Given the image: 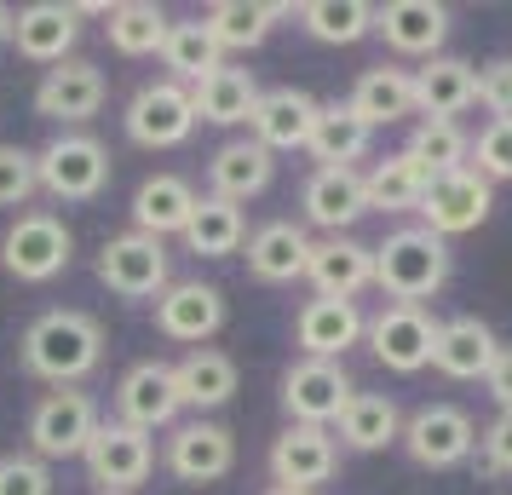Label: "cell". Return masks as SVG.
I'll list each match as a JSON object with an SVG mask.
<instances>
[{"instance_id":"1","label":"cell","mask_w":512,"mask_h":495,"mask_svg":"<svg viewBox=\"0 0 512 495\" xmlns=\"http://www.w3.org/2000/svg\"><path fill=\"white\" fill-rule=\"evenodd\" d=\"M98 363H104V329L87 311L58 306L24 329V369L47 386H81Z\"/></svg>"},{"instance_id":"2","label":"cell","mask_w":512,"mask_h":495,"mask_svg":"<svg viewBox=\"0 0 512 495\" xmlns=\"http://www.w3.org/2000/svg\"><path fill=\"white\" fill-rule=\"evenodd\" d=\"M449 242L432 236L426 225H397L386 231V242L374 248V288L392 300V306H426L432 294H443L449 283Z\"/></svg>"},{"instance_id":"3","label":"cell","mask_w":512,"mask_h":495,"mask_svg":"<svg viewBox=\"0 0 512 495\" xmlns=\"http://www.w3.org/2000/svg\"><path fill=\"white\" fill-rule=\"evenodd\" d=\"M35 179L58 202H93L110 185V150L93 133H52L35 150Z\"/></svg>"},{"instance_id":"4","label":"cell","mask_w":512,"mask_h":495,"mask_svg":"<svg viewBox=\"0 0 512 495\" xmlns=\"http://www.w3.org/2000/svg\"><path fill=\"white\" fill-rule=\"evenodd\" d=\"M75 260V236L58 213H18L12 231L0 236V265L18 283H52Z\"/></svg>"},{"instance_id":"5","label":"cell","mask_w":512,"mask_h":495,"mask_svg":"<svg viewBox=\"0 0 512 495\" xmlns=\"http://www.w3.org/2000/svg\"><path fill=\"white\" fill-rule=\"evenodd\" d=\"M98 283L116 300H162V288L173 283V254L156 236L121 231L98 248Z\"/></svg>"},{"instance_id":"6","label":"cell","mask_w":512,"mask_h":495,"mask_svg":"<svg viewBox=\"0 0 512 495\" xmlns=\"http://www.w3.org/2000/svg\"><path fill=\"white\" fill-rule=\"evenodd\" d=\"M432 340H438V317L426 306H392V300H386V306L363 323V346H369L374 363L392 369V375H420V369L432 363Z\"/></svg>"},{"instance_id":"7","label":"cell","mask_w":512,"mask_h":495,"mask_svg":"<svg viewBox=\"0 0 512 495\" xmlns=\"http://www.w3.org/2000/svg\"><path fill=\"white\" fill-rule=\"evenodd\" d=\"M81 461H87V478L98 484V495H133L156 472V444H150V432H133L121 421H98Z\"/></svg>"},{"instance_id":"8","label":"cell","mask_w":512,"mask_h":495,"mask_svg":"<svg viewBox=\"0 0 512 495\" xmlns=\"http://www.w3.org/2000/svg\"><path fill=\"white\" fill-rule=\"evenodd\" d=\"M98 432V403L75 386H52L47 398L29 409V455L41 461H70L93 444Z\"/></svg>"},{"instance_id":"9","label":"cell","mask_w":512,"mask_h":495,"mask_svg":"<svg viewBox=\"0 0 512 495\" xmlns=\"http://www.w3.org/2000/svg\"><path fill=\"white\" fill-rule=\"evenodd\" d=\"M397 444L409 449V461L426 472H449L472 461V449H478V426L466 415L461 403H426L415 409L409 421H403V438Z\"/></svg>"},{"instance_id":"10","label":"cell","mask_w":512,"mask_h":495,"mask_svg":"<svg viewBox=\"0 0 512 495\" xmlns=\"http://www.w3.org/2000/svg\"><path fill=\"white\" fill-rule=\"evenodd\" d=\"M351 375L346 363H323V357H294L282 369V409L288 426H334L340 409L351 403Z\"/></svg>"},{"instance_id":"11","label":"cell","mask_w":512,"mask_h":495,"mask_svg":"<svg viewBox=\"0 0 512 495\" xmlns=\"http://www.w3.org/2000/svg\"><path fill=\"white\" fill-rule=\"evenodd\" d=\"M127 139L139 150H179V144L196 133V104H190V87L179 81H144L133 104H127Z\"/></svg>"},{"instance_id":"12","label":"cell","mask_w":512,"mask_h":495,"mask_svg":"<svg viewBox=\"0 0 512 495\" xmlns=\"http://www.w3.org/2000/svg\"><path fill=\"white\" fill-rule=\"evenodd\" d=\"M489 208H495V185H489L484 173H472V167H461V173H438L432 185H426V196H420V225L432 236H466L478 231L489 219Z\"/></svg>"},{"instance_id":"13","label":"cell","mask_w":512,"mask_h":495,"mask_svg":"<svg viewBox=\"0 0 512 495\" xmlns=\"http://www.w3.org/2000/svg\"><path fill=\"white\" fill-rule=\"evenodd\" d=\"M185 403H179V380H173V363L162 357H144L127 375L116 380V421L133 426V432H162V426H179Z\"/></svg>"},{"instance_id":"14","label":"cell","mask_w":512,"mask_h":495,"mask_svg":"<svg viewBox=\"0 0 512 495\" xmlns=\"http://www.w3.org/2000/svg\"><path fill=\"white\" fill-rule=\"evenodd\" d=\"M236 467V432L231 426L208 421V415H196V421H179L167 432V472L179 478V484H219V478H231Z\"/></svg>"},{"instance_id":"15","label":"cell","mask_w":512,"mask_h":495,"mask_svg":"<svg viewBox=\"0 0 512 495\" xmlns=\"http://www.w3.org/2000/svg\"><path fill=\"white\" fill-rule=\"evenodd\" d=\"M104 98H110L104 70L87 64V58H70V64H52V70L41 75V87H35V110H41L47 121H58L64 133H81V127L104 110Z\"/></svg>"},{"instance_id":"16","label":"cell","mask_w":512,"mask_h":495,"mask_svg":"<svg viewBox=\"0 0 512 495\" xmlns=\"http://www.w3.org/2000/svg\"><path fill=\"white\" fill-rule=\"evenodd\" d=\"M225 317H231V306H225V294L213 283H167L162 300H156V329L167 334V340H179V346H208L213 334L225 329Z\"/></svg>"},{"instance_id":"17","label":"cell","mask_w":512,"mask_h":495,"mask_svg":"<svg viewBox=\"0 0 512 495\" xmlns=\"http://www.w3.org/2000/svg\"><path fill=\"white\" fill-rule=\"evenodd\" d=\"M340 467V444L328 426H282V438L271 444V478L277 490H311L328 484Z\"/></svg>"},{"instance_id":"18","label":"cell","mask_w":512,"mask_h":495,"mask_svg":"<svg viewBox=\"0 0 512 495\" xmlns=\"http://www.w3.org/2000/svg\"><path fill=\"white\" fill-rule=\"evenodd\" d=\"M75 41H81V12L64 6V0H35V6H24L12 18V47L29 64H47V70L52 64H70Z\"/></svg>"},{"instance_id":"19","label":"cell","mask_w":512,"mask_h":495,"mask_svg":"<svg viewBox=\"0 0 512 495\" xmlns=\"http://www.w3.org/2000/svg\"><path fill=\"white\" fill-rule=\"evenodd\" d=\"M300 208H305V225H317L323 236H346L369 213L363 173H351V167H317L300 190Z\"/></svg>"},{"instance_id":"20","label":"cell","mask_w":512,"mask_h":495,"mask_svg":"<svg viewBox=\"0 0 512 495\" xmlns=\"http://www.w3.org/2000/svg\"><path fill=\"white\" fill-rule=\"evenodd\" d=\"M305 283L317 288V300H357L363 288H374V248H363L357 236H323V242H311Z\"/></svg>"},{"instance_id":"21","label":"cell","mask_w":512,"mask_h":495,"mask_svg":"<svg viewBox=\"0 0 512 495\" xmlns=\"http://www.w3.org/2000/svg\"><path fill=\"white\" fill-rule=\"evenodd\" d=\"M374 35L403 58H438L449 41V6L438 0H386L374 6Z\"/></svg>"},{"instance_id":"22","label":"cell","mask_w":512,"mask_h":495,"mask_svg":"<svg viewBox=\"0 0 512 495\" xmlns=\"http://www.w3.org/2000/svg\"><path fill=\"white\" fill-rule=\"evenodd\" d=\"M363 311L357 300H305L300 317H294V340H300V357H323V363H340L351 346H363Z\"/></svg>"},{"instance_id":"23","label":"cell","mask_w":512,"mask_h":495,"mask_svg":"<svg viewBox=\"0 0 512 495\" xmlns=\"http://www.w3.org/2000/svg\"><path fill=\"white\" fill-rule=\"evenodd\" d=\"M317 98L305 93V87H271V93H259L254 116H248V127H254V144H265L271 156L277 150H305L311 144V127H317Z\"/></svg>"},{"instance_id":"24","label":"cell","mask_w":512,"mask_h":495,"mask_svg":"<svg viewBox=\"0 0 512 495\" xmlns=\"http://www.w3.org/2000/svg\"><path fill=\"white\" fill-rule=\"evenodd\" d=\"M271 179H277V156L254 139H231L208 156V196H219V202H236L242 208V202L265 196Z\"/></svg>"},{"instance_id":"25","label":"cell","mask_w":512,"mask_h":495,"mask_svg":"<svg viewBox=\"0 0 512 495\" xmlns=\"http://www.w3.org/2000/svg\"><path fill=\"white\" fill-rule=\"evenodd\" d=\"M495 352H501L495 329H489L484 317L461 311V317H443V323H438V340H432V369L449 375V380H484L489 363H495Z\"/></svg>"},{"instance_id":"26","label":"cell","mask_w":512,"mask_h":495,"mask_svg":"<svg viewBox=\"0 0 512 495\" xmlns=\"http://www.w3.org/2000/svg\"><path fill=\"white\" fill-rule=\"evenodd\" d=\"M415 75V116L455 121L478 104V70L466 58H426Z\"/></svg>"},{"instance_id":"27","label":"cell","mask_w":512,"mask_h":495,"mask_svg":"<svg viewBox=\"0 0 512 495\" xmlns=\"http://www.w3.org/2000/svg\"><path fill=\"white\" fill-rule=\"evenodd\" d=\"M305 260H311V231L294 225V219H271V225H259L248 236V271H254L259 283H300L305 277Z\"/></svg>"},{"instance_id":"28","label":"cell","mask_w":512,"mask_h":495,"mask_svg":"<svg viewBox=\"0 0 512 495\" xmlns=\"http://www.w3.org/2000/svg\"><path fill=\"white\" fill-rule=\"evenodd\" d=\"M173 380H179V403L208 415V409H225L236 398V357L219 352V346H196L173 363Z\"/></svg>"},{"instance_id":"29","label":"cell","mask_w":512,"mask_h":495,"mask_svg":"<svg viewBox=\"0 0 512 495\" xmlns=\"http://www.w3.org/2000/svg\"><path fill=\"white\" fill-rule=\"evenodd\" d=\"M190 213H196V190H190L179 173H150V179L133 190V231L156 236V242L185 231Z\"/></svg>"},{"instance_id":"30","label":"cell","mask_w":512,"mask_h":495,"mask_svg":"<svg viewBox=\"0 0 512 495\" xmlns=\"http://www.w3.org/2000/svg\"><path fill=\"white\" fill-rule=\"evenodd\" d=\"M305 150H311V162L317 167H351V173H357V162L374 150V127L357 116L351 104H323Z\"/></svg>"},{"instance_id":"31","label":"cell","mask_w":512,"mask_h":495,"mask_svg":"<svg viewBox=\"0 0 512 495\" xmlns=\"http://www.w3.org/2000/svg\"><path fill=\"white\" fill-rule=\"evenodd\" d=\"M334 438L357 449V455H380V449H392L403 438V415H397V403L386 392H351V403L334 421Z\"/></svg>"},{"instance_id":"32","label":"cell","mask_w":512,"mask_h":495,"mask_svg":"<svg viewBox=\"0 0 512 495\" xmlns=\"http://www.w3.org/2000/svg\"><path fill=\"white\" fill-rule=\"evenodd\" d=\"M259 93H265V87L254 81V70L225 64V70H213L208 81L190 87V104H196V121H213V127H248Z\"/></svg>"},{"instance_id":"33","label":"cell","mask_w":512,"mask_h":495,"mask_svg":"<svg viewBox=\"0 0 512 495\" xmlns=\"http://www.w3.org/2000/svg\"><path fill=\"white\" fill-rule=\"evenodd\" d=\"M357 116L369 127H392V121H409L415 116V75L397 70V64H374V70L357 75V87L346 98Z\"/></svg>"},{"instance_id":"34","label":"cell","mask_w":512,"mask_h":495,"mask_svg":"<svg viewBox=\"0 0 512 495\" xmlns=\"http://www.w3.org/2000/svg\"><path fill=\"white\" fill-rule=\"evenodd\" d=\"M288 12H294V6H282V0H219V6H208L202 24H208V35L225 52H248V47H259Z\"/></svg>"},{"instance_id":"35","label":"cell","mask_w":512,"mask_h":495,"mask_svg":"<svg viewBox=\"0 0 512 495\" xmlns=\"http://www.w3.org/2000/svg\"><path fill=\"white\" fill-rule=\"evenodd\" d=\"M432 185V173L409 156V150H392L363 173V190H369V213H415L420 196Z\"/></svg>"},{"instance_id":"36","label":"cell","mask_w":512,"mask_h":495,"mask_svg":"<svg viewBox=\"0 0 512 495\" xmlns=\"http://www.w3.org/2000/svg\"><path fill=\"white\" fill-rule=\"evenodd\" d=\"M179 236H185L190 254H202V260H225V254H236V248L248 242V219H242L236 202L196 196V213H190V225Z\"/></svg>"},{"instance_id":"37","label":"cell","mask_w":512,"mask_h":495,"mask_svg":"<svg viewBox=\"0 0 512 495\" xmlns=\"http://www.w3.org/2000/svg\"><path fill=\"white\" fill-rule=\"evenodd\" d=\"M162 64H167V81L196 87V81H208L213 70H225V47L208 35L202 18H196V24H173L167 41H162Z\"/></svg>"},{"instance_id":"38","label":"cell","mask_w":512,"mask_h":495,"mask_svg":"<svg viewBox=\"0 0 512 495\" xmlns=\"http://www.w3.org/2000/svg\"><path fill=\"white\" fill-rule=\"evenodd\" d=\"M294 18H300V29L311 35V41H323V47H351V41L374 35V6L369 0H305Z\"/></svg>"},{"instance_id":"39","label":"cell","mask_w":512,"mask_h":495,"mask_svg":"<svg viewBox=\"0 0 512 495\" xmlns=\"http://www.w3.org/2000/svg\"><path fill=\"white\" fill-rule=\"evenodd\" d=\"M167 29H173V18H167L162 6H150V0H127V6H110L104 35H110V47H116L121 58H156L162 41H167Z\"/></svg>"},{"instance_id":"40","label":"cell","mask_w":512,"mask_h":495,"mask_svg":"<svg viewBox=\"0 0 512 495\" xmlns=\"http://www.w3.org/2000/svg\"><path fill=\"white\" fill-rule=\"evenodd\" d=\"M403 150H409V156H415V162L432 173V179H438V173H461V167H472V139H466L461 121H432V116H420Z\"/></svg>"},{"instance_id":"41","label":"cell","mask_w":512,"mask_h":495,"mask_svg":"<svg viewBox=\"0 0 512 495\" xmlns=\"http://www.w3.org/2000/svg\"><path fill=\"white\" fill-rule=\"evenodd\" d=\"M35 190H41V179H35V150L0 144V208H24Z\"/></svg>"},{"instance_id":"42","label":"cell","mask_w":512,"mask_h":495,"mask_svg":"<svg viewBox=\"0 0 512 495\" xmlns=\"http://www.w3.org/2000/svg\"><path fill=\"white\" fill-rule=\"evenodd\" d=\"M472 173H484L489 185L495 179H512V121H489L478 144H472Z\"/></svg>"},{"instance_id":"43","label":"cell","mask_w":512,"mask_h":495,"mask_svg":"<svg viewBox=\"0 0 512 495\" xmlns=\"http://www.w3.org/2000/svg\"><path fill=\"white\" fill-rule=\"evenodd\" d=\"M0 495H52V467L41 455H0Z\"/></svg>"},{"instance_id":"44","label":"cell","mask_w":512,"mask_h":495,"mask_svg":"<svg viewBox=\"0 0 512 495\" xmlns=\"http://www.w3.org/2000/svg\"><path fill=\"white\" fill-rule=\"evenodd\" d=\"M478 104L495 121H512V58H495L478 70Z\"/></svg>"},{"instance_id":"45","label":"cell","mask_w":512,"mask_h":495,"mask_svg":"<svg viewBox=\"0 0 512 495\" xmlns=\"http://www.w3.org/2000/svg\"><path fill=\"white\" fill-rule=\"evenodd\" d=\"M478 455H484L489 478H507L512 472V415H495V421L478 432Z\"/></svg>"},{"instance_id":"46","label":"cell","mask_w":512,"mask_h":495,"mask_svg":"<svg viewBox=\"0 0 512 495\" xmlns=\"http://www.w3.org/2000/svg\"><path fill=\"white\" fill-rule=\"evenodd\" d=\"M484 386H489V398L501 403V415H512V346H501V352H495Z\"/></svg>"},{"instance_id":"47","label":"cell","mask_w":512,"mask_h":495,"mask_svg":"<svg viewBox=\"0 0 512 495\" xmlns=\"http://www.w3.org/2000/svg\"><path fill=\"white\" fill-rule=\"evenodd\" d=\"M12 18H18V12H12V6H0V47H12Z\"/></svg>"},{"instance_id":"48","label":"cell","mask_w":512,"mask_h":495,"mask_svg":"<svg viewBox=\"0 0 512 495\" xmlns=\"http://www.w3.org/2000/svg\"><path fill=\"white\" fill-rule=\"evenodd\" d=\"M265 495H311V490H277V484H271V490H265Z\"/></svg>"}]
</instances>
